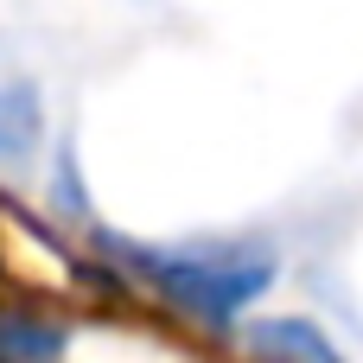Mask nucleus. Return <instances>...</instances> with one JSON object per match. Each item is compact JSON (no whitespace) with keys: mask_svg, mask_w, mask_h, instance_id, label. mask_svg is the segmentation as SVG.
<instances>
[{"mask_svg":"<svg viewBox=\"0 0 363 363\" xmlns=\"http://www.w3.org/2000/svg\"><path fill=\"white\" fill-rule=\"evenodd\" d=\"M249 338H255V351L268 363H345L338 345L319 325H306V319H262Z\"/></svg>","mask_w":363,"mask_h":363,"instance_id":"obj_2","label":"nucleus"},{"mask_svg":"<svg viewBox=\"0 0 363 363\" xmlns=\"http://www.w3.org/2000/svg\"><path fill=\"white\" fill-rule=\"evenodd\" d=\"M38 147V102L26 83L0 77V166H19Z\"/></svg>","mask_w":363,"mask_h":363,"instance_id":"obj_3","label":"nucleus"},{"mask_svg":"<svg viewBox=\"0 0 363 363\" xmlns=\"http://www.w3.org/2000/svg\"><path fill=\"white\" fill-rule=\"evenodd\" d=\"M128 262L191 319L204 325H230L242 306H255L274 281V262L262 249H236V242H191V249H147L134 242Z\"/></svg>","mask_w":363,"mask_h":363,"instance_id":"obj_1","label":"nucleus"}]
</instances>
